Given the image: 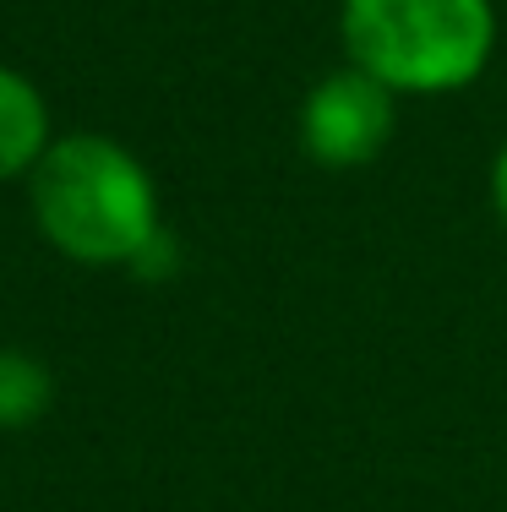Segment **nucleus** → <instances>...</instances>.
<instances>
[{
  "instance_id": "nucleus-1",
  "label": "nucleus",
  "mask_w": 507,
  "mask_h": 512,
  "mask_svg": "<svg viewBox=\"0 0 507 512\" xmlns=\"http://www.w3.org/2000/svg\"><path fill=\"white\" fill-rule=\"evenodd\" d=\"M22 186L44 246L77 267H131L164 235L153 169L104 131H60Z\"/></svg>"
},
{
  "instance_id": "nucleus-4",
  "label": "nucleus",
  "mask_w": 507,
  "mask_h": 512,
  "mask_svg": "<svg viewBox=\"0 0 507 512\" xmlns=\"http://www.w3.org/2000/svg\"><path fill=\"white\" fill-rule=\"evenodd\" d=\"M50 142H55L50 99L39 93V82L28 71L0 60V186L28 180Z\"/></svg>"
},
{
  "instance_id": "nucleus-2",
  "label": "nucleus",
  "mask_w": 507,
  "mask_h": 512,
  "mask_svg": "<svg viewBox=\"0 0 507 512\" xmlns=\"http://www.w3.org/2000/svg\"><path fill=\"white\" fill-rule=\"evenodd\" d=\"M497 0H338L344 60L398 99H448L497 55Z\"/></svg>"
},
{
  "instance_id": "nucleus-5",
  "label": "nucleus",
  "mask_w": 507,
  "mask_h": 512,
  "mask_svg": "<svg viewBox=\"0 0 507 512\" xmlns=\"http://www.w3.org/2000/svg\"><path fill=\"white\" fill-rule=\"evenodd\" d=\"M55 404V371L33 349L0 344V431H28Z\"/></svg>"
},
{
  "instance_id": "nucleus-3",
  "label": "nucleus",
  "mask_w": 507,
  "mask_h": 512,
  "mask_svg": "<svg viewBox=\"0 0 507 512\" xmlns=\"http://www.w3.org/2000/svg\"><path fill=\"white\" fill-rule=\"evenodd\" d=\"M398 126V93H388L371 71L333 66L300 99V153L317 169L349 175V169L377 164Z\"/></svg>"
},
{
  "instance_id": "nucleus-6",
  "label": "nucleus",
  "mask_w": 507,
  "mask_h": 512,
  "mask_svg": "<svg viewBox=\"0 0 507 512\" xmlns=\"http://www.w3.org/2000/svg\"><path fill=\"white\" fill-rule=\"evenodd\" d=\"M486 191H491V213L507 224V142L497 148V158H491V175H486Z\"/></svg>"
}]
</instances>
